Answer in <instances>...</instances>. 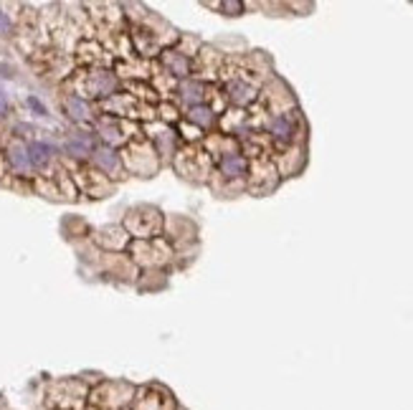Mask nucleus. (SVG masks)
I'll use <instances>...</instances> for the list:
<instances>
[{
	"label": "nucleus",
	"mask_w": 413,
	"mask_h": 410,
	"mask_svg": "<svg viewBox=\"0 0 413 410\" xmlns=\"http://www.w3.org/2000/svg\"><path fill=\"white\" fill-rule=\"evenodd\" d=\"M208 91L210 84L205 79H198V76H191V79H183V82L175 84V91H172V101L178 107L191 109L196 104H208Z\"/></svg>",
	"instance_id": "7"
},
{
	"label": "nucleus",
	"mask_w": 413,
	"mask_h": 410,
	"mask_svg": "<svg viewBox=\"0 0 413 410\" xmlns=\"http://www.w3.org/2000/svg\"><path fill=\"white\" fill-rule=\"evenodd\" d=\"M256 99H259V89L251 82H246V79H241V76H239V79H231V82L226 84V101H229L231 107L246 109V107H251Z\"/></svg>",
	"instance_id": "10"
},
{
	"label": "nucleus",
	"mask_w": 413,
	"mask_h": 410,
	"mask_svg": "<svg viewBox=\"0 0 413 410\" xmlns=\"http://www.w3.org/2000/svg\"><path fill=\"white\" fill-rule=\"evenodd\" d=\"M6 158H8V165H11L15 172H28L33 167L31 155H28V147L23 145V142H18V139L6 150Z\"/></svg>",
	"instance_id": "12"
},
{
	"label": "nucleus",
	"mask_w": 413,
	"mask_h": 410,
	"mask_svg": "<svg viewBox=\"0 0 413 410\" xmlns=\"http://www.w3.org/2000/svg\"><path fill=\"white\" fill-rule=\"evenodd\" d=\"M299 124H302V120H299V112H279V114H274L272 120H269L267 134L274 139V142H277V145L289 147V145H294V142H297Z\"/></svg>",
	"instance_id": "6"
},
{
	"label": "nucleus",
	"mask_w": 413,
	"mask_h": 410,
	"mask_svg": "<svg viewBox=\"0 0 413 410\" xmlns=\"http://www.w3.org/2000/svg\"><path fill=\"white\" fill-rule=\"evenodd\" d=\"M248 170H251V160L243 155V152H229V155H221L218 160H213V172L210 175H218L226 183H246Z\"/></svg>",
	"instance_id": "5"
},
{
	"label": "nucleus",
	"mask_w": 413,
	"mask_h": 410,
	"mask_svg": "<svg viewBox=\"0 0 413 410\" xmlns=\"http://www.w3.org/2000/svg\"><path fill=\"white\" fill-rule=\"evenodd\" d=\"M91 162L96 165V170L104 172V175H109V177H125L127 175L120 150H115V147H107V145L94 147V152H91Z\"/></svg>",
	"instance_id": "9"
},
{
	"label": "nucleus",
	"mask_w": 413,
	"mask_h": 410,
	"mask_svg": "<svg viewBox=\"0 0 413 410\" xmlns=\"http://www.w3.org/2000/svg\"><path fill=\"white\" fill-rule=\"evenodd\" d=\"M183 120L188 122V124L198 127V129L205 134V132H210V129H216L221 114L216 112V107H210V104H196V107L185 109Z\"/></svg>",
	"instance_id": "11"
},
{
	"label": "nucleus",
	"mask_w": 413,
	"mask_h": 410,
	"mask_svg": "<svg viewBox=\"0 0 413 410\" xmlns=\"http://www.w3.org/2000/svg\"><path fill=\"white\" fill-rule=\"evenodd\" d=\"M11 28H13V25H11V18H8L3 11H0V36H8V33H11Z\"/></svg>",
	"instance_id": "17"
},
{
	"label": "nucleus",
	"mask_w": 413,
	"mask_h": 410,
	"mask_svg": "<svg viewBox=\"0 0 413 410\" xmlns=\"http://www.w3.org/2000/svg\"><path fill=\"white\" fill-rule=\"evenodd\" d=\"M28 155H31L33 167H46L53 158V147L49 142H31L28 145Z\"/></svg>",
	"instance_id": "15"
},
{
	"label": "nucleus",
	"mask_w": 413,
	"mask_h": 410,
	"mask_svg": "<svg viewBox=\"0 0 413 410\" xmlns=\"http://www.w3.org/2000/svg\"><path fill=\"white\" fill-rule=\"evenodd\" d=\"M64 109H66V114H69V117H71L74 122H89V120H91V107H89V101L82 99V96H77V94L66 96Z\"/></svg>",
	"instance_id": "14"
},
{
	"label": "nucleus",
	"mask_w": 413,
	"mask_h": 410,
	"mask_svg": "<svg viewBox=\"0 0 413 410\" xmlns=\"http://www.w3.org/2000/svg\"><path fill=\"white\" fill-rule=\"evenodd\" d=\"M203 8H210V11H221L223 15H243L246 13V3H239V0H226V3H203Z\"/></svg>",
	"instance_id": "16"
},
{
	"label": "nucleus",
	"mask_w": 413,
	"mask_h": 410,
	"mask_svg": "<svg viewBox=\"0 0 413 410\" xmlns=\"http://www.w3.org/2000/svg\"><path fill=\"white\" fill-rule=\"evenodd\" d=\"M8 112V96L3 94V89H0V114Z\"/></svg>",
	"instance_id": "18"
},
{
	"label": "nucleus",
	"mask_w": 413,
	"mask_h": 410,
	"mask_svg": "<svg viewBox=\"0 0 413 410\" xmlns=\"http://www.w3.org/2000/svg\"><path fill=\"white\" fill-rule=\"evenodd\" d=\"M158 66L165 71L170 79H175V82H183V79L196 76V63H193V58H188L185 53H180L178 49H172V46L160 51Z\"/></svg>",
	"instance_id": "8"
},
{
	"label": "nucleus",
	"mask_w": 413,
	"mask_h": 410,
	"mask_svg": "<svg viewBox=\"0 0 413 410\" xmlns=\"http://www.w3.org/2000/svg\"><path fill=\"white\" fill-rule=\"evenodd\" d=\"M120 155H122V162H125V170L134 172V175H140V177L158 175L160 167H163L155 147L150 145L145 137H137V142H129L127 150L120 152Z\"/></svg>",
	"instance_id": "2"
},
{
	"label": "nucleus",
	"mask_w": 413,
	"mask_h": 410,
	"mask_svg": "<svg viewBox=\"0 0 413 410\" xmlns=\"http://www.w3.org/2000/svg\"><path fill=\"white\" fill-rule=\"evenodd\" d=\"M205 155H208V152H205L203 147L183 145L178 150V155H175V160H172V170L178 172L183 180H188V183L203 185L210 172H213L208 167V158H205Z\"/></svg>",
	"instance_id": "3"
},
{
	"label": "nucleus",
	"mask_w": 413,
	"mask_h": 410,
	"mask_svg": "<svg viewBox=\"0 0 413 410\" xmlns=\"http://www.w3.org/2000/svg\"><path fill=\"white\" fill-rule=\"evenodd\" d=\"M142 132H147L145 139L155 147L160 162L172 165V160H175V155H178L180 145H183L180 137H178V132H175V127H167V124H163V122L155 120V122H147V124L142 127Z\"/></svg>",
	"instance_id": "4"
},
{
	"label": "nucleus",
	"mask_w": 413,
	"mask_h": 410,
	"mask_svg": "<svg viewBox=\"0 0 413 410\" xmlns=\"http://www.w3.org/2000/svg\"><path fill=\"white\" fill-rule=\"evenodd\" d=\"M122 228H125L129 233V238H134V241H153V238H160L163 231H165V215H163V210H160L158 205L142 203V205L129 208Z\"/></svg>",
	"instance_id": "1"
},
{
	"label": "nucleus",
	"mask_w": 413,
	"mask_h": 410,
	"mask_svg": "<svg viewBox=\"0 0 413 410\" xmlns=\"http://www.w3.org/2000/svg\"><path fill=\"white\" fill-rule=\"evenodd\" d=\"M91 152H94V137L91 134H74L66 142V155H71V158H91Z\"/></svg>",
	"instance_id": "13"
}]
</instances>
